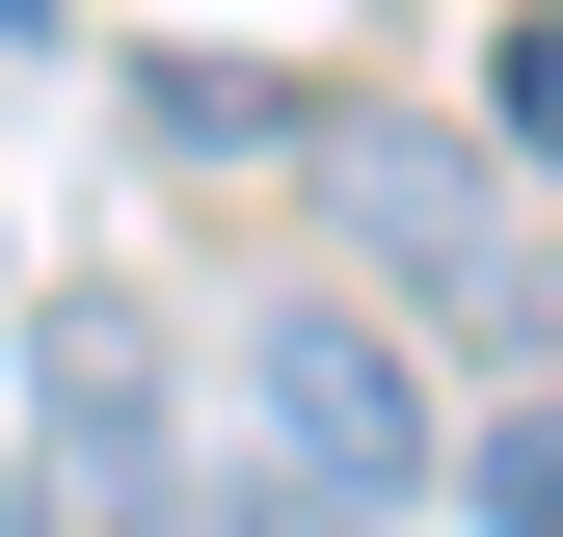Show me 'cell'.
I'll use <instances>...</instances> for the list:
<instances>
[{"label": "cell", "mask_w": 563, "mask_h": 537, "mask_svg": "<svg viewBox=\"0 0 563 537\" xmlns=\"http://www.w3.org/2000/svg\"><path fill=\"white\" fill-rule=\"evenodd\" d=\"M322 188H349V242H376L430 322H483V350H537V322H563V268L510 242L483 134H430V108H322Z\"/></svg>", "instance_id": "1"}, {"label": "cell", "mask_w": 563, "mask_h": 537, "mask_svg": "<svg viewBox=\"0 0 563 537\" xmlns=\"http://www.w3.org/2000/svg\"><path fill=\"white\" fill-rule=\"evenodd\" d=\"M242 403H268V457H296V511H430V376H402L376 296H268Z\"/></svg>", "instance_id": "2"}, {"label": "cell", "mask_w": 563, "mask_h": 537, "mask_svg": "<svg viewBox=\"0 0 563 537\" xmlns=\"http://www.w3.org/2000/svg\"><path fill=\"white\" fill-rule=\"evenodd\" d=\"M27 376H54V511H188V457H162V322H134V296H54Z\"/></svg>", "instance_id": "3"}, {"label": "cell", "mask_w": 563, "mask_h": 537, "mask_svg": "<svg viewBox=\"0 0 563 537\" xmlns=\"http://www.w3.org/2000/svg\"><path fill=\"white\" fill-rule=\"evenodd\" d=\"M134 108H162V162H268V134H296V81H268V54H162Z\"/></svg>", "instance_id": "4"}, {"label": "cell", "mask_w": 563, "mask_h": 537, "mask_svg": "<svg viewBox=\"0 0 563 537\" xmlns=\"http://www.w3.org/2000/svg\"><path fill=\"white\" fill-rule=\"evenodd\" d=\"M483 537H563V403H510V430H483Z\"/></svg>", "instance_id": "5"}, {"label": "cell", "mask_w": 563, "mask_h": 537, "mask_svg": "<svg viewBox=\"0 0 563 537\" xmlns=\"http://www.w3.org/2000/svg\"><path fill=\"white\" fill-rule=\"evenodd\" d=\"M483 134H510V162H563V0H537L510 54H483Z\"/></svg>", "instance_id": "6"}, {"label": "cell", "mask_w": 563, "mask_h": 537, "mask_svg": "<svg viewBox=\"0 0 563 537\" xmlns=\"http://www.w3.org/2000/svg\"><path fill=\"white\" fill-rule=\"evenodd\" d=\"M27 28H54V0H0V54H27Z\"/></svg>", "instance_id": "7"}]
</instances>
